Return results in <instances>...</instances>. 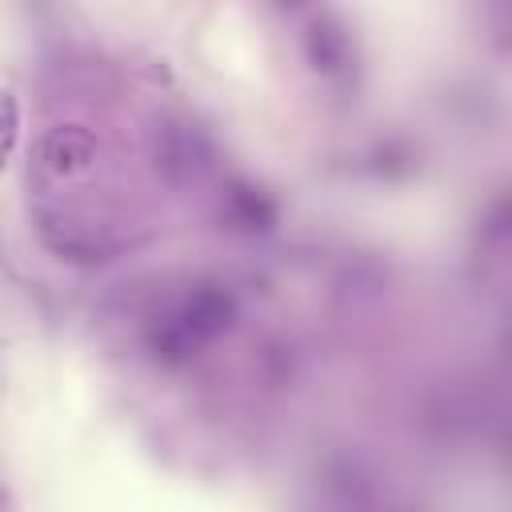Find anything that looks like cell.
Segmentation results:
<instances>
[{
	"label": "cell",
	"mask_w": 512,
	"mask_h": 512,
	"mask_svg": "<svg viewBox=\"0 0 512 512\" xmlns=\"http://www.w3.org/2000/svg\"><path fill=\"white\" fill-rule=\"evenodd\" d=\"M156 164L172 184H188L208 168V140L180 120H164L156 128Z\"/></svg>",
	"instance_id": "cell-1"
},
{
	"label": "cell",
	"mask_w": 512,
	"mask_h": 512,
	"mask_svg": "<svg viewBox=\"0 0 512 512\" xmlns=\"http://www.w3.org/2000/svg\"><path fill=\"white\" fill-rule=\"evenodd\" d=\"M304 48L316 72H340L348 64V36L332 20H312L304 32Z\"/></svg>",
	"instance_id": "cell-4"
},
{
	"label": "cell",
	"mask_w": 512,
	"mask_h": 512,
	"mask_svg": "<svg viewBox=\"0 0 512 512\" xmlns=\"http://www.w3.org/2000/svg\"><path fill=\"white\" fill-rule=\"evenodd\" d=\"M44 160L60 176L84 172L96 160V136L88 128H80V124H60V128H52L44 136Z\"/></svg>",
	"instance_id": "cell-3"
},
{
	"label": "cell",
	"mask_w": 512,
	"mask_h": 512,
	"mask_svg": "<svg viewBox=\"0 0 512 512\" xmlns=\"http://www.w3.org/2000/svg\"><path fill=\"white\" fill-rule=\"evenodd\" d=\"M176 320L184 324V332H188L196 344H208V340H216L224 328H232V320H236V296L224 292V288H216V284H204V288H196V292L180 304Z\"/></svg>",
	"instance_id": "cell-2"
},
{
	"label": "cell",
	"mask_w": 512,
	"mask_h": 512,
	"mask_svg": "<svg viewBox=\"0 0 512 512\" xmlns=\"http://www.w3.org/2000/svg\"><path fill=\"white\" fill-rule=\"evenodd\" d=\"M228 212H232V220H236L240 228H248V232H264V228L276 224V208H272L256 188H248V184H232V192H228Z\"/></svg>",
	"instance_id": "cell-5"
},
{
	"label": "cell",
	"mask_w": 512,
	"mask_h": 512,
	"mask_svg": "<svg viewBox=\"0 0 512 512\" xmlns=\"http://www.w3.org/2000/svg\"><path fill=\"white\" fill-rule=\"evenodd\" d=\"M16 128H20V108L12 92H0V168L8 164L12 148H16Z\"/></svg>",
	"instance_id": "cell-6"
}]
</instances>
